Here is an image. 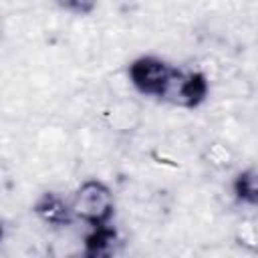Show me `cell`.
I'll return each instance as SVG.
<instances>
[{
    "mask_svg": "<svg viewBox=\"0 0 258 258\" xmlns=\"http://www.w3.org/2000/svg\"><path fill=\"white\" fill-rule=\"evenodd\" d=\"M208 157H210V161H212L214 165H220V167H224V165L230 163V151H228L226 145H222V143H214V145H210V149H208Z\"/></svg>",
    "mask_w": 258,
    "mask_h": 258,
    "instance_id": "obj_8",
    "label": "cell"
},
{
    "mask_svg": "<svg viewBox=\"0 0 258 258\" xmlns=\"http://www.w3.org/2000/svg\"><path fill=\"white\" fill-rule=\"evenodd\" d=\"M97 2L99 0H54V4L69 12V14H75V16H87L91 14L95 8H97Z\"/></svg>",
    "mask_w": 258,
    "mask_h": 258,
    "instance_id": "obj_7",
    "label": "cell"
},
{
    "mask_svg": "<svg viewBox=\"0 0 258 258\" xmlns=\"http://www.w3.org/2000/svg\"><path fill=\"white\" fill-rule=\"evenodd\" d=\"M256 179H258V173H256V167L254 165L242 169L234 177L232 191H234V198L240 204L250 206V208H254L258 204V183H256Z\"/></svg>",
    "mask_w": 258,
    "mask_h": 258,
    "instance_id": "obj_5",
    "label": "cell"
},
{
    "mask_svg": "<svg viewBox=\"0 0 258 258\" xmlns=\"http://www.w3.org/2000/svg\"><path fill=\"white\" fill-rule=\"evenodd\" d=\"M173 69L175 67H171L167 60H163L159 56L143 54V56H137L129 64L127 75H129V81L135 87V91H139L141 95H149V97L159 99V95L163 93Z\"/></svg>",
    "mask_w": 258,
    "mask_h": 258,
    "instance_id": "obj_3",
    "label": "cell"
},
{
    "mask_svg": "<svg viewBox=\"0 0 258 258\" xmlns=\"http://www.w3.org/2000/svg\"><path fill=\"white\" fill-rule=\"evenodd\" d=\"M115 240H117V232L109 224L95 226L85 240V252L87 256H105L113 250Z\"/></svg>",
    "mask_w": 258,
    "mask_h": 258,
    "instance_id": "obj_6",
    "label": "cell"
},
{
    "mask_svg": "<svg viewBox=\"0 0 258 258\" xmlns=\"http://www.w3.org/2000/svg\"><path fill=\"white\" fill-rule=\"evenodd\" d=\"M32 212L46 224L50 226H69L73 220H75V214H73V208H71V202H67L64 198H60L58 194H52V191H46L42 194L34 206H32Z\"/></svg>",
    "mask_w": 258,
    "mask_h": 258,
    "instance_id": "obj_4",
    "label": "cell"
},
{
    "mask_svg": "<svg viewBox=\"0 0 258 258\" xmlns=\"http://www.w3.org/2000/svg\"><path fill=\"white\" fill-rule=\"evenodd\" d=\"M0 240H2V224H0Z\"/></svg>",
    "mask_w": 258,
    "mask_h": 258,
    "instance_id": "obj_9",
    "label": "cell"
},
{
    "mask_svg": "<svg viewBox=\"0 0 258 258\" xmlns=\"http://www.w3.org/2000/svg\"><path fill=\"white\" fill-rule=\"evenodd\" d=\"M71 208L75 218L95 228V226L109 224L115 212V198L109 185H105L103 181L87 179L77 187Z\"/></svg>",
    "mask_w": 258,
    "mask_h": 258,
    "instance_id": "obj_1",
    "label": "cell"
},
{
    "mask_svg": "<svg viewBox=\"0 0 258 258\" xmlns=\"http://www.w3.org/2000/svg\"><path fill=\"white\" fill-rule=\"evenodd\" d=\"M208 93H210V83L204 73L173 69L159 99L173 107L196 109L206 101Z\"/></svg>",
    "mask_w": 258,
    "mask_h": 258,
    "instance_id": "obj_2",
    "label": "cell"
}]
</instances>
